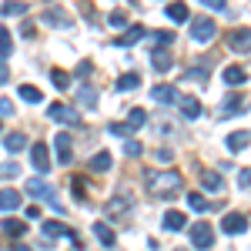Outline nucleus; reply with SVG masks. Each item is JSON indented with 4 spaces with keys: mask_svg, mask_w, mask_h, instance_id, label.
I'll use <instances>...</instances> for the list:
<instances>
[{
    "mask_svg": "<svg viewBox=\"0 0 251 251\" xmlns=\"http://www.w3.org/2000/svg\"><path fill=\"white\" fill-rule=\"evenodd\" d=\"M3 14H7V17H24V14H27V3H24V0H7V3H3Z\"/></svg>",
    "mask_w": 251,
    "mask_h": 251,
    "instance_id": "29",
    "label": "nucleus"
},
{
    "mask_svg": "<svg viewBox=\"0 0 251 251\" xmlns=\"http://www.w3.org/2000/svg\"><path fill=\"white\" fill-rule=\"evenodd\" d=\"M181 80H194V84H204V80H211V71H208V67H188Z\"/></svg>",
    "mask_w": 251,
    "mask_h": 251,
    "instance_id": "23",
    "label": "nucleus"
},
{
    "mask_svg": "<svg viewBox=\"0 0 251 251\" xmlns=\"http://www.w3.org/2000/svg\"><path fill=\"white\" fill-rule=\"evenodd\" d=\"M228 148H231V151H245V148H248V131H234V134H228Z\"/></svg>",
    "mask_w": 251,
    "mask_h": 251,
    "instance_id": "28",
    "label": "nucleus"
},
{
    "mask_svg": "<svg viewBox=\"0 0 251 251\" xmlns=\"http://www.w3.org/2000/svg\"><path fill=\"white\" fill-rule=\"evenodd\" d=\"M91 171H94V174L111 171V154H107V151H97V154L91 157Z\"/></svg>",
    "mask_w": 251,
    "mask_h": 251,
    "instance_id": "22",
    "label": "nucleus"
},
{
    "mask_svg": "<svg viewBox=\"0 0 251 251\" xmlns=\"http://www.w3.org/2000/svg\"><path fill=\"white\" fill-rule=\"evenodd\" d=\"M248 80V71L241 67V64H231V67H225V84L228 87H241Z\"/></svg>",
    "mask_w": 251,
    "mask_h": 251,
    "instance_id": "10",
    "label": "nucleus"
},
{
    "mask_svg": "<svg viewBox=\"0 0 251 251\" xmlns=\"http://www.w3.org/2000/svg\"><path fill=\"white\" fill-rule=\"evenodd\" d=\"M94 234H97V241H100L104 248H114V231H111V225H104V221H94Z\"/></svg>",
    "mask_w": 251,
    "mask_h": 251,
    "instance_id": "18",
    "label": "nucleus"
},
{
    "mask_svg": "<svg viewBox=\"0 0 251 251\" xmlns=\"http://www.w3.org/2000/svg\"><path fill=\"white\" fill-rule=\"evenodd\" d=\"M144 181H148V188H151L157 198H177V194L184 191V177L177 171H148Z\"/></svg>",
    "mask_w": 251,
    "mask_h": 251,
    "instance_id": "1",
    "label": "nucleus"
},
{
    "mask_svg": "<svg viewBox=\"0 0 251 251\" xmlns=\"http://www.w3.org/2000/svg\"><path fill=\"white\" fill-rule=\"evenodd\" d=\"M151 97H154L157 104H177V87H174V84H157L154 91H151Z\"/></svg>",
    "mask_w": 251,
    "mask_h": 251,
    "instance_id": "9",
    "label": "nucleus"
},
{
    "mask_svg": "<svg viewBox=\"0 0 251 251\" xmlns=\"http://www.w3.org/2000/svg\"><path fill=\"white\" fill-rule=\"evenodd\" d=\"M47 114H50V121H57V124H71V127H80V114L74 111V107L60 104V100H54V104L47 107Z\"/></svg>",
    "mask_w": 251,
    "mask_h": 251,
    "instance_id": "4",
    "label": "nucleus"
},
{
    "mask_svg": "<svg viewBox=\"0 0 251 251\" xmlns=\"http://www.w3.org/2000/svg\"><path fill=\"white\" fill-rule=\"evenodd\" d=\"M20 174V164H14V161H10V164H0V177H17Z\"/></svg>",
    "mask_w": 251,
    "mask_h": 251,
    "instance_id": "37",
    "label": "nucleus"
},
{
    "mask_svg": "<svg viewBox=\"0 0 251 251\" xmlns=\"http://www.w3.org/2000/svg\"><path fill=\"white\" fill-rule=\"evenodd\" d=\"M201 3H204V7H208V10H225V7H228V3H225V0H201Z\"/></svg>",
    "mask_w": 251,
    "mask_h": 251,
    "instance_id": "42",
    "label": "nucleus"
},
{
    "mask_svg": "<svg viewBox=\"0 0 251 251\" xmlns=\"http://www.w3.org/2000/svg\"><path fill=\"white\" fill-rule=\"evenodd\" d=\"M44 24H57V27H71V17L60 14V10H47L44 14Z\"/></svg>",
    "mask_w": 251,
    "mask_h": 251,
    "instance_id": "32",
    "label": "nucleus"
},
{
    "mask_svg": "<svg viewBox=\"0 0 251 251\" xmlns=\"http://www.w3.org/2000/svg\"><path fill=\"white\" fill-rule=\"evenodd\" d=\"M201 184H204V191H211V194L225 191V181H221L218 171H201Z\"/></svg>",
    "mask_w": 251,
    "mask_h": 251,
    "instance_id": "15",
    "label": "nucleus"
},
{
    "mask_svg": "<svg viewBox=\"0 0 251 251\" xmlns=\"http://www.w3.org/2000/svg\"><path fill=\"white\" fill-rule=\"evenodd\" d=\"M245 111V97H228L225 100V107H221V114L228 117V114H241Z\"/></svg>",
    "mask_w": 251,
    "mask_h": 251,
    "instance_id": "30",
    "label": "nucleus"
},
{
    "mask_svg": "<svg viewBox=\"0 0 251 251\" xmlns=\"http://www.w3.org/2000/svg\"><path fill=\"white\" fill-rule=\"evenodd\" d=\"M10 80V71H7V60H0V84H7Z\"/></svg>",
    "mask_w": 251,
    "mask_h": 251,
    "instance_id": "44",
    "label": "nucleus"
},
{
    "mask_svg": "<svg viewBox=\"0 0 251 251\" xmlns=\"http://www.w3.org/2000/svg\"><path fill=\"white\" fill-rule=\"evenodd\" d=\"M141 151H144V148H141V141H127V144H124V154H127V157H137Z\"/></svg>",
    "mask_w": 251,
    "mask_h": 251,
    "instance_id": "39",
    "label": "nucleus"
},
{
    "mask_svg": "<svg viewBox=\"0 0 251 251\" xmlns=\"http://www.w3.org/2000/svg\"><path fill=\"white\" fill-rule=\"evenodd\" d=\"M3 148H7V151H24V148H27V134H20V131L3 134Z\"/></svg>",
    "mask_w": 251,
    "mask_h": 251,
    "instance_id": "21",
    "label": "nucleus"
},
{
    "mask_svg": "<svg viewBox=\"0 0 251 251\" xmlns=\"http://www.w3.org/2000/svg\"><path fill=\"white\" fill-rule=\"evenodd\" d=\"M14 114V104L10 100H0V117H10Z\"/></svg>",
    "mask_w": 251,
    "mask_h": 251,
    "instance_id": "43",
    "label": "nucleus"
},
{
    "mask_svg": "<svg viewBox=\"0 0 251 251\" xmlns=\"http://www.w3.org/2000/svg\"><path fill=\"white\" fill-rule=\"evenodd\" d=\"M231 47H234V50H241V54H248V27H241V30H234V34H231Z\"/></svg>",
    "mask_w": 251,
    "mask_h": 251,
    "instance_id": "26",
    "label": "nucleus"
},
{
    "mask_svg": "<svg viewBox=\"0 0 251 251\" xmlns=\"http://www.w3.org/2000/svg\"><path fill=\"white\" fill-rule=\"evenodd\" d=\"M154 44H171V34H154Z\"/></svg>",
    "mask_w": 251,
    "mask_h": 251,
    "instance_id": "46",
    "label": "nucleus"
},
{
    "mask_svg": "<svg viewBox=\"0 0 251 251\" xmlns=\"http://www.w3.org/2000/svg\"><path fill=\"white\" fill-rule=\"evenodd\" d=\"M214 34H218V27H214L211 17H198L191 20V37L198 40V44H208V40H214Z\"/></svg>",
    "mask_w": 251,
    "mask_h": 251,
    "instance_id": "5",
    "label": "nucleus"
},
{
    "mask_svg": "<svg viewBox=\"0 0 251 251\" xmlns=\"http://www.w3.org/2000/svg\"><path fill=\"white\" fill-rule=\"evenodd\" d=\"M177 107H181V114L194 121V117H201V100L198 97H177Z\"/></svg>",
    "mask_w": 251,
    "mask_h": 251,
    "instance_id": "14",
    "label": "nucleus"
},
{
    "mask_svg": "<svg viewBox=\"0 0 251 251\" xmlns=\"http://www.w3.org/2000/svg\"><path fill=\"white\" fill-rule=\"evenodd\" d=\"M107 24H111V27H124V24H127V14H124V10H114V14L107 17Z\"/></svg>",
    "mask_w": 251,
    "mask_h": 251,
    "instance_id": "38",
    "label": "nucleus"
},
{
    "mask_svg": "<svg viewBox=\"0 0 251 251\" xmlns=\"http://www.w3.org/2000/svg\"><path fill=\"white\" fill-rule=\"evenodd\" d=\"M221 228H225L228 234H245V231H248V214H245V211H231V214H225Z\"/></svg>",
    "mask_w": 251,
    "mask_h": 251,
    "instance_id": "6",
    "label": "nucleus"
},
{
    "mask_svg": "<svg viewBox=\"0 0 251 251\" xmlns=\"http://www.w3.org/2000/svg\"><path fill=\"white\" fill-rule=\"evenodd\" d=\"M24 191L30 194V198H47V201H54V191H50V188H47L40 177H30V181L24 184Z\"/></svg>",
    "mask_w": 251,
    "mask_h": 251,
    "instance_id": "11",
    "label": "nucleus"
},
{
    "mask_svg": "<svg viewBox=\"0 0 251 251\" xmlns=\"http://www.w3.org/2000/svg\"><path fill=\"white\" fill-rule=\"evenodd\" d=\"M188 238H191V245L198 251H204V248H211V245H214V228L208 225V221H198V225H191Z\"/></svg>",
    "mask_w": 251,
    "mask_h": 251,
    "instance_id": "3",
    "label": "nucleus"
},
{
    "mask_svg": "<svg viewBox=\"0 0 251 251\" xmlns=\"http://www.w3.org/2000/svg\"><path fill=\"white\" fill-rule=\"evenodd\" d=\"M144 121H148V117H144V111H141V107H134V111H131V114H127V121H124V124H127V127H131V131H137V127H141V124H144Z\"/></svg>",
    "mask_w": 251,
    "mask_h": 251,
    "instance_id": "36",
    "label": "nucleus"
},
{
    "mask_svg": "<svg viewBox=\"0 0 251 251\" xmlns=\"http://www.w3.org/2000/svg\"><path fill=\"white\" fill-rule=\"evenodd\" d=\"M20 100H27V104H40V100H44V94H40L37 87H30V84H20Z\"/></svg>",
    "mask_w": 251,
    "mask_h": 251,
    "instance_id": "24",
    "label": "nucleus"
},
{
    "mask_svg": "<svg viewBox=\"0 0 251 251\" xmlns=\"http://www.w3.org/2000/svg\"><path fill=\"white\" fill-rule=\"evenodd\" d=\"M188 208H191V211H208V201H204V194L191 191V194H188Z\"/></svg>",
    "mask_w": 251,
    "mask_h": 251,
    "instance_id": "35",
    "label": "nucleus"
},
{
    "mask_svg": "<svg viewBox=\"0 0 251 251\" xmlns=\"http://www.w3.org/2000/svg\"><path fill=\"white\" fill-rule=\"evenodd\" d=\"M0 231L10 234V238H20V234H24V221H20V218H3V221H0Z\"/></svg>",
    "mask_w": 251,
    "mask_h": 251,
    "instance_id": "20",
    "label": "nucleus"
},
{
    "mask_svg": "<svg viewBox=\"0 0 251 251\" xmlns=\"http://www.w3.org/2000/svg\"><path fill=\"white\" fill-rule=\"evenodd\" d=\"M238 184H241V191H248V184H251V171H248V168H241V174H238Z\"/></svg>",
    "mask_w": 251,
    "mask_h": 251,
    "instance_id": "41",
    "label": "nucleus"
},
{
    "mask_svg": "<svg viewBox=\"0 0 251 251\" xmlns=\"http://www.w3.org/2000/svg\"><path fill=\"white\" fill-rule=\"evenodd\" d=\"M164 228H168V231H181V228H184V214L181 211H168L164 214Z\"/></svg>",
    "mask_w": 251,
    "mask_h": 251,
    "instance_id": "27",
    "label": "nucleus"
},
{
    "mask_svg": "<svg viewBox=\"0 0 251 251\" xmlns=\"http://www.w3.org/2000/svg\"><path fill=\"white\" fill-rule=\"evenodd\" d=\"M151 64H154V71L157 74H164V71H171V64H174V57L164 50V47H154L151 50Z\"/></svg>",
    "mask_w": 251,
    "mask_h": 251,
    "instance_id": "12",
    "label": "nucleus"
},
{
    "mask_svg": "<svg viewBox=\"0 0 251 251\" xmlns=\"http://www.w3.org/2000/svg\"><path fill=\"white\" fill-rule=\"evenodd\" d=\"M107 131H111V134H117V137H127V134H134V131H131L127 124H111Z\"/></svg>",
    "mask_w": 251,
    "mask_h": 251,
    "instance_id": "40",
    "label": "nucleus"
},
{
    "mask_svg": "<svg viewBox=\"0 0 251 251\" xmlns=\"http://www.w3.org/2000/svg\"><path fill=\"white\" fill-rule=\"evenodd\" d=\"M144 34H148L144 27H131V30H127V34H124L121 40H117V44H121V47H127V44H137V40L144 37Z\"/></svg>",
    "mask_w": 251,
    "mask_h": 251,
    "instance_id": "33",
    "label": "nucleus"
},
{
    "mask_svg": "<svg viewBox=\"0 0 251 251\" xmlns=\"http://www.w3.org/2000/svg\"><path fill=\"white\" fill-rule=\"evenodd\" d=\"M40 234H44L47 241L64 238V234H67V225H60V221H44V225H40Z\"/></svg>",
    "mask_w": 251,
    "mask_h": 251,
    "instance_id": "16",
    "label": "nucleus"
},
{
    "mask_svg": "<svg viewBox=\"0 0 251 251\" xmlns=\"http://www.w3.org/2000/svg\"><path fill=\"white\" fill-rule=\"evenodd\" d=\"M50 77H54V87H57V91H67V87H71L67 71H60V67H54V71H50Z\"/></svg>",
    "mask_w": 251,
    "mask_h": 251,
    "instance_id": "34",
    "label": "nucleus"
},
{
    "mask_svg": "<svg viewBox=\"0 0 251 251\" xmlns=\"http://www.w3.org/2000/svg\"><path fill=\"white\" fill-rule=\"evenodd\" d=\"M20 201H24V198H20V191H14V188H3V191H0V211H17Z\"/></svg>",
    "mask_w": 251,
    "mask_h": 251,
    "instance_id": "13",
    "label": "nucleus"
},
{
    "mask_svg": "<svg viewBox=\"0 0 251 251\" xmlns=\"http://www.w3.org/2000/svg\"><path fill=\"white\" fill-rule=\"evenodd\" d=\"M27 218H30V221H37V218H40V208H37V204H34V208H27Z\"/></svg>",
    "mask_w": 251,
    "mask_h": 251,
    "instance_id": "45",
    "label": "nucleus"
},
{
    "mask_svg": "<svg viewBox=\"0 0 251 251\" xmlns=\"http://www.w3.org/2000/svg\"><path fill=\"white\" fill-rule=\"evenodd\" d=\"M54 148H57V161H60V164H71L74 137H71V134H54Z\"/></svg>",
    "mask_w": 251,
    "mask_h": 251,
    "instance_id": "8",
    "label": "nucleus"
},
{
    "mask_svg": "<svg viewBox=\"0 0 251 251\" xmlns=\"http://www.w3.org/2000/svg\"><path fill=\"white\" fill-rule=\"evenodd\" d=\"M141 87V77L137 74H124V77H117V91H137Z\"/></svg>",
    "mask_w": 251,
    "mask_h": 251,
    "instance_id": "31",
    "label": "nucleus"
},
{
    "mask_svg": "<svg viewBox=\"0 0 251 251\" xmlns=\"http://www.w3.org/2000/svg\"><path fill=\"white\" fill-rule=\"evenodd\" d=\"M30 164H34L40 174L50 171V151H47V144H40V141H37V144L30 148Z\"/></svg>",
    "mask_w": 251,
    "mask_h": 251,
    "instance_id": "7",
    "label": "nucleus"
},
{
    "mask_svg": "<svg viewBox=\"0 0 251 251\" xmlns=\"http://www.w3.org/2000/svg\"><path fill=\"white\" fill-rule=\"evenodd\" d=\"M131 208H134V198H131L127 191H117L114 198L104 204V214H107V218H127Z\"/></svg>",
    "mask_w": 251,
    "mask_h": 251,
    "instance_id": "2",
    "label": "nucleus"
},
{
    "mask_svg": "<svg viewBox=\"0 0 251 251\" xmlns=\"http://www.w3.org/2000/svg\"><path fill=\"white\" fill-rule=\"evenodd\" d=\"M77 104H80V107H94V104H97V87L80 84V87H77Z\"/></svg>",
    "mask_w": 251,
    "mask_h": 251,
    "instance_id": "17",
    "label": "nucleus"
},
{
    "mask_svg": "<svg viewBox=\"0 0 251 251\" xmlns=\"http://www.w3.org/2000/svg\"><path fill=\"white\" fill-rule=\"evenodd\" d=\"M14 54V40H10V30L7 27H0V60H7Z\"/></svg>",
    "mask_w": 251,
    "mask_h": 251,
    "instance_id": "25",
    "label": "nucleus"
},
{
    "mask_svg": "<svg viewBox=\"0 0 251 251\" xmlns=\"http://www.w3.org/2000/svg\"><path fill=\"white\" fill-rule=\"evenodd\" d=\"M14 251H30V248H27V245H14Z\"/></svg>",
    "mask_w": 251,
    "mask_h": 251,
    "instance_id": "47",
    "label": "nucleus"
},
{
    "mask_svg": "<svg viewBox=\"0 0 251 251\" xmlns=\"http://www.w3.org/2000/svg\"><path fill=\"white\" fill-rule=\"evenodd\" d=\"M168 17L174 24H188L191 20V10H188V3H168Z\"/></svg>",
    "mask_w": 251,
    "mask_h": 251,
    "instance_id": "19",
    "label": "nucleus"
}]
</instances>
